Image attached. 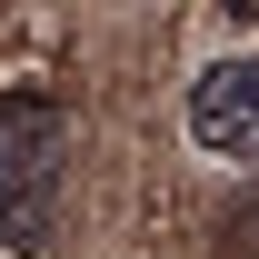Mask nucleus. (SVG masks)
Wrapping results in <instances>:
<instances>
[{
	"label": "nucleus",
	"instance_id": "f257e3e1",
	"mask_svg": "<svg viewBox=\"0 0 259 259\" xmlns=\"http://www.w3.org/2000/svg\"><path fill=\"white\" fill-rule=\"evenodd\" d=\"M70 169V110L50 90H10L0 100V239L20 259L50 249V199Z\"/></svg>",
	"mask_w": 259,
	"mask_h": 259
},
{
	"label": "nucleus",
	"instance_id": "f03ea898",
	"mask_svg": "<svg viewBox=\"0 0 259 259\" xmlns=\"http://www.w3.org/2000/svg\"><path fill=\"white\" fill-rule=\"evenodd\" d=\"M190 140L209 160H259V60H209L190 80Z\"/></svg>",
	"mask_w": 259,
	"mask_h": 259
}]
</instances>
